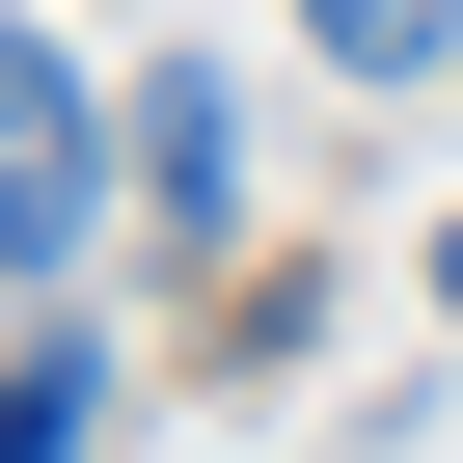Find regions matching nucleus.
Instances as JSON below:
<instances>
[{
    "label": "nucleus",
    "instance_id": "nucleus-2",
    "mask_svg": "<svg viewBox=\"0 0 463 463\" xmlns=\"http://www.w3.org/2000/svg\"><path fill=\"white\" fill-rule=\"evenodd\" d=\"M137 191H164V246H218V218H246V109H218L191 55H137Z\"/></svg>",
    "mask_w": 463,
    "mask_h": 463
},
{
    "label": "nucleus",
    "instance_id": "nucleus-3",
    "mask_svg": "<svg viewBox=\"0 0 463 463\" xmlns=\"http://www.w3.org/2000/svg\"><path fill=\"white\" fill-rule=\"evenodd\" d=\"M327 82H463V0H300Z\"/></svg>",
    "mask_w": 463,
    "mask_h": 463
},
{
    "label": "nucleus",
    "instance_id": "nucleus-5",
    "mask_svg": "<svg viewBox=\"0 0 463 463\" xmlns=\"http://www.w3.org/2000/svg\"><path fill=\"white\" fill-rule=\"evenodd\" d=\"M436 300H463V218H436Z\"/></svg>",
    "mask_w": 463,
    "mask_h": 463
},
{
    "label": "nucleus",
    "instance_id": "nucleus-1",
    "mask_svg": "<svg viewBox=\"0 0 463 463\" xmlns=\"http://www.w3.org/2000/svg\"><path fill=\"white\" fill-rule=\"evenodd\" d=\"M0 246H28V300H55L82 246H109V82H82L55 28L0 55Z\"/></svg>",
    "mask_w": 463,
    "mask_h": 463
},
{
    "label": "nucleus",
    "instance_id": "nucleus-4",
    "mask_svg": "<svg viewBox=\"0 0 463 463\" xmlns=\"http://www.w3.org/2000/svg\"><path fill=\"white\" fill-rule=\"evenodd\" d=\"M82 436H109V354H82V273H55L28 300V463H82Z\"/></svg>",
    "mask_w": 463,
    "mask_h": 463
}]
</instances>
